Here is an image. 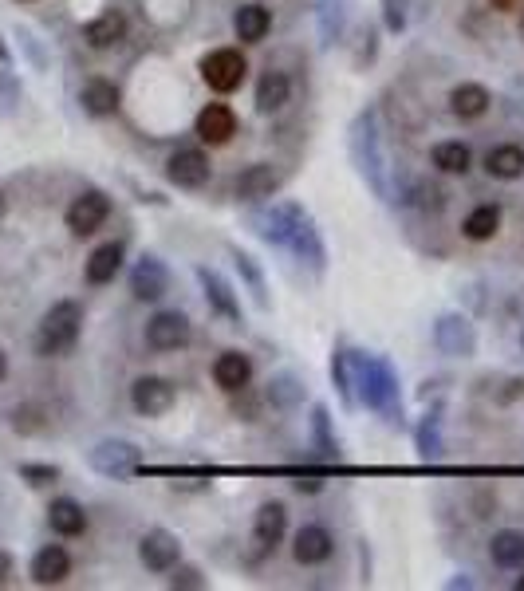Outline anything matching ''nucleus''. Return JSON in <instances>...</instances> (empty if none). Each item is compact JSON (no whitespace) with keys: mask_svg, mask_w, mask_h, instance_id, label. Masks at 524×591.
Wrapping results in <instances>:
<instances>
[{"mask_svg":"<svg viewBox=\"0 0 524 591\" xmlns=\"http://www.w3.org/2000/svg\"><path fill=\"white\" fill-rule=\"evenodd\" d=\"M284 532H288V509L280 501H264L257 509V517H253V540L268 552V548H276L284 540Z\"/></svg>","mask_w":524,"mask_h":591,"instance_id":"nucleus-19","label":"nucleus"},{"mask_svg":"<svg viewBox=\"0 0 524 591\" xmlns=\"http://www.w3.org/2000/svg\"><path fill=\"white\" fill-rule=\"evenodd\" d=\"M249 379H253L249 355H241V351H221V355H217V363H213V383H217L221 391L225 394L245 391Z\"/></svg>","mask_w":524,"mask_h":591,"instance_id":"nucleus-17","label":"nucleus"},{"mask_svg":"<svg viewBox=\"0 0 524 591\" xmlns=\"http://www.w3.org/2000/svg\"><path fill=\"white\" fill-rule=\"evenodd\" d=\"M170 588H205V580H201L197 568H178V572L170 576Z\"/></svg>","mask_w":524,"mask_h":591,"instance_id":"nucleus-37","label":"nucleus"},{"mask_svg":"<svg viewBox=\"0 0 524 591\" xmlns=\"http://www.w3.org/2000/svg\"><path fill=\"white\" fill-rule=\"evenodd\" d=\"M8 576H12V556H8V552H0V584H4Z\"/></svg>","mask_w":524,"mask_h":591,"instance_id":"nucleus-39","label":"nucleus"},{"mask_svg":"<svg viewBox=\"0 0 524 591\" xmlns=\"http://www.w3.org/2000/svg\"><path fill=\"white\" fill-rule=\"evenodd\" d=\"M166 178L178 186V190H201L209 182V158L197 150V146H178L170 158H166Z\"/></svg>","mask_w":524,"mask_h":591,"instance_id":"nucleus-6","label":"nucleus"},{"mask_svg":"<svg viewBox=\"0 0 524 591\" xmlns=\"http://www.w3.org/2000/svg\"><path fill=\"white\" fill-rule=\"evenodd\" d=\"M170 288V272L158 257H142L131 272V292L134 300H162Z\"/></svg>","mask_w":524,"mask_h":591,"instance_id":"nucleus-14","label":"nucleus"},{"mask_svg":"<svg viewBox=\"0 0 524 591\" xmlns=\"http://www.w3.org/2000/svg\"><path fill=\"white\" fill-rule=\"evenodd\" d=\"M249 75V60L237 52V48H213L209 56H201V79L209 83V91L217 95H229L245 83Z\"/></svg>","mask_w":524,"mask_h":591,"instance_id":"nucleus-3","label":"nucleus"},{"mask_svg":"<svg viewBox=\"0 0 524 591\" xmlns=\"http://www.w3.org/2000/svg\"><path fill=\"white\" fill-rule=\"evenodd\" d=\"M288 99H292V79H288L284 71L268 67L261 75V83H257V111H261V115H272V111H280Z\"/></svg>","mask_w":524,"mask_h":591,"instance_id":"nucleus-24","label":"nucleus"},{"mask_svg":"<svg viewBox=\"0 0 524 591\" xmlns=\"http://www.w3.org/2000/svg\"><path fill=\"white\" fill-rule=\"evenodd\" d=\"M20 477L40 489V485H56L60 481V469L56 465H20Z\"/></svg>","mask_w":524,"mask_h":591,"instance_id":"nucleus-34","label":"nucleus"},{"mask_svg":"<svg viewBox=\"0 0 524 591\" xmlns=\"http://www.w3.org/2000/svg\"><path fill=\"white\" fill-rule=\"evenodd\" d=\"M288 249L300 257V261H308L316 272H324V264H328V253H324V241H320V229L312 225V217L308 213H300L296 217V225H292V237H288Z\"/></svg>","mask_w":524,"mask_h":591,"instance_id":"nucleus-13","label":"nucleus"},{"mask_svg":"<svg viewBox=\"0 0 524 591\" xmlns=\"http://www.w3.org/2000/svg\"><path fill=\"white\" fill-rule=\"evenodd\" d=\"M127 36V20H123V12H103V16H95L87 28H83V40L95 48V52H107V48H115L119 40Z\"/></svg>","mask_w":524,"mask_h":591,"instance_id":"nucleus-21","label":"nucleus"},{"mask_svg":"<svg viewBox=\"0 0 524 591\" xmlns=\"http://www.w3.org/2000/svg\"><path fill=\"white\" fill-rule=\"evenodd\" d=\"M272 28V12L264 4H241L237 16H233V32L241 44H261Z\"/></svg>","mask_w":524,"mask_h":591,"instance_id":"nucleus-23","label":"nucleus"},{"mask_svg":"<svg viewBox=\"0 0 524 591\" xmlns=\"http://www.w3.org/2000/svg\"><path fill=\"white\" fill-rule=\"evenodd\" d=\"M497 229H501V205H497V201L477 205V209L465 217V225H461V233H465L469 241H493Z\"/></svg>","mask_w":524,"mask_h":591,"instance_id":"nucleus-27","label":"nucleus"},{"mask_svg":"<svg viewBox=\"0 0 524 591\" xmlns=\"http://www.w3.org/2000/svg\"><path fill=\"white\" fill-rule=\"evenodd\" d=\"M197 280H201V288H205V300H209L225 320H237V316H241V308H237V300H233V288H229L217 272L197 268Z\"/></svg>","mask_w":524,"mask_h":591,"instance_id":"nucleus-28","label":"nucleus"},{"mask_svg":"<svg viewBox=\"0 0 524 591\" xmlns=\"http://www.w3.org/2000/svg\"><path fill=\"white\" fill-rule=\"evenodd\" d=\"M418 205H422V209H434V213H438V209L446 205V194H442L438 186H418Z\"/></svg>","mask_w":524,"mask_h":591,"instance_id":"nucleus-38","label":"nucleus"},{"mask_svg":"<svg viewBox=\"0 0 524 591\" xmlns=\"http://www.w3.org/2000/svg\"><path fill=\"white\" fill-rule=\"evenodd\" d=\"M0 213H4V194H0Z\"/></svg>","mask_w":524,"mask_h":591,"instance_id":"nucleus-43","label":"nucleus"},{"mask_svg":"<svg viewBox=\"0 0 524 591\" xmlns=\"http://www.w3.org/2000/svg\"><path fill=\"white\" fill-rule=\"evenodd\" d=\"M517 591H524V576H521V580H517Z\"/></svg>","mask_w":524,"mask_h":591,"instance_id":"nucleus-42","label":"nucleus"},{"mask_svg":"<svg viewBox=\"0 0 524 591\" xmlns=\"http://www.w3.org/2000/svg\"><path fill=\"white\" fill-rule=\"evenodd\" d=\"M142 465V454H138V446L134 442H99L95 450H91V469L95 473H103V477H131L134 469Z\"/></svg>","mask_w":524,"mask_h":591,"instance_id":"nucleus-8","label":"nucleus"},{"mask_svg":"<svg viewBox=\"0 0 524 591\" xmlns=\"http://www.w3.org/2000/svg\"><path fill=\"white\" fill-rule=\"evenodd\" d=\"M434 343L442 355H473L477 347V335H473V324L461 320V316H442L434 324Z\"/></svg>","mask_w":524,"mask_h":591,"instance_id":"nucleus-15","label":"nucleus"},{"mask_svg":"<svg viewBox=\"0 0 524 591\" xmlns=\"http://www.w3.org/2000/svg\"><path fill=\"white\" fill-rule=\"evenodd\" d=\"M174 398H178L174 383L162 379V375H142V379H134L131 387V406L146 418H162L174 406Z\"/></svg>","mask_w":524,"mask_h":591,"instance_id":"nucleus-7","label":"nucleus"},{"mask_svg":"<svg viewBox=\"0 0 524 591\" xmlns=\"http://www.w3.org/2000/svg\"><path fill=\"white\" fill-rule=\"evenodd\" d=\"M71 576V556H67L64 544H44L36 556H32V580L40 588H52V584H64Z\"/></svg>","mask_w":524,"mask_h":591,"instance_id":"nucleus-16","label":"nucleus"},{"mask_svg":"<svg viewBox=\"0 0 524 591\" xmlns=\"http://www.w3.org/2000/svg\"><path fill=\"white\" fill-rule=\"evenodd\" d=\"M359 387L355 402L387 414V422H402V398H398V375L383 355H351V391Z\"/></svg>","mask_w":524,"mask_h":591,"instance_id":"nucleus-1","label":"nucleus"},{"mask_svg":"<svg viewBox=\"0 0 524 591\" xmlns=\"http://www.w3.org/2000/svg\"><path fill=\"white\" fill-rule=\"evenodd\" d=\"M331 552H335V540H331V532L324 525H304L296 532V544H292V556L304 564V568H312V564H324L331 560Z\"/></svg>","mask_w":524,"mask_h":591,"instance_id":"nucleus-18","label":"nucleus"},{"mask_svg":"<svg viewBox=\"0 0 524 591\" xmlns=\"http://www.w3.org/2000/svg\"><path fill=\"white\" fill-rule=\"evenodd\" d=\"M119 268H123V245L107 241L87 257V284H111L119 276Z\"/></svg>","mask_w":524,"mask_h":591,"instance_id":"nucleus-25","label":"nucleus"},{"mask_svg":"<svg viewBox=\"0 0 524 591\" xmlns=\"http://www.w3.org/2000/svg\"><path fill=\"white\" fill-rule=\"evenodd\" d=\"M485 170H489V178H497V182H517V178H524V146H517V142L493 146V150L485 154Z\"/></svg>","mask_w":524,"mask_h":591,"instance_id":"nucleus-20","label":"nucleus"},{"mask_svg":"<svg viewBox=\"0 0 524 591\" xmlns=\"http://www.w3.org/2000/svg\"><path fill=\"white\" fill-rule=\"evenodd\" d=\"M351 154L359 162V170L367 174V182L387 197V178H383V154H379V134H375V119L371 115H359L355 119V131H351Z\"/></svg>","mask_w":524,"mask_h":591,"instance_id":"nucleus-4","label":"nucleus"},{"mask_svg":"<svg viewBox=\"0 0 524 591\" xmlns=\"http://www.w3.org/2000/svg\"><path fill=\"white\" fill-rule=\"evenodd\" d=\"M418 454L430 461L442 454V418L438 414H426L422 426H418Z\"/></svg>","mask_w":524,"mask_h":591,"instance_id":"nucleus-32","label":"nucleus"},{"mask_svg":"<svg viewBox=\"0 0 524 591\" xmlns=\"http://www.w3.org/2000/svg\"><path fill=\"white\" fill-rule=\"evenodd\" d=\"M79 103H83V111H87V115L107 119V115H115V111H119V87H115L111 79H87V83H83V91H79Z\"/></svg>","mask_w":524,"mask_h":591,"instance_id":"nucleus-22","label":"nucleus"},{"mask_svg":"<svg viewBox=\"0 0 524 591\" xmlns=\"http://www.w3.org/2000/svg\"><path fill=\"white\" fill-rule=\"evenodd\" d=\"M489 91L481 87V83H458L454 91H450V111L458 115V119H481L485 111H489Z\"/></svg>","mask_w":524,"mask_h":591,"instance_id":"nucleus-26","label":"nucleus"},{"mask_svg":"<svg viewBox=\"0 0 524 591\" xmlns=\"http://www.w3.org/2000/svg\"><path fill=\"white\" fill-rule=\"evenodd\" d=\"M48 525H52V532H60V536H79V532L87 528V513H83L79 501L60 497V501H52V509H48Z\"/></svg>","mask_w":524,"mask_h":591,"instance_id":"nucleus-30","label":"nucleus"},{"mask_svg":"<svg viewBox=\"0 0 524 591\" xmlns=\"http://www.w3.org/2000/svg\"><path fill=\"white\" fill-rule=\"evenodd\" d=\"M190 343V320L182 312H158L146 324V347L150 351H178Z\"/></svg>","mask_w":524,"mask_h":591,"instance_id":"nucleus-10","label":"nucleus"},{"mask_svg":"<svg viewBox=\"0 0 524 591\" xmlns=\"http://www.w3.org/2000/svg\"><path fill=\"white\" fill-rule=\"evenodd\" d=\"M284 186V174L272 166V162H253V166H245L241 174H237V182H233V190L241 201H264V197H272L276 190Z\"/></svg>","mask_w":524,"mask_h":591,"instance_id":"nucleus-11","label":"nucleus"},{"mask_svg":"<svg viewBox=\"0 0 524 591\" xmlns=\"http://www.w3.org/2000/svg\"><path fill=\"white\" fill-rule=\"evenodd\" d=\"M233 261H237V268L245 272V280L253 284V296H257V304H268V296H264V280H261V272H257V264H253V257H245L241 249H233Z\"/></svg>","mask_w":524,"mask_h":591,"instance_id":"nucleus-33","label":"nucleus"},{"mask_svg":"<svg viewBox=\"0 0 524 591\" xmlns=\"http://www.w3.org/2000/svg\"><path fill=\"white\" fill-rule=\"evenodd\" d=\"M493 8H501V12H509V8H521L524 0H489Z\"/></svg>","mask_w":524,"mask_h":591,"instance_id":"nucleus-40","label":"nucleus"},{"mask_svg":"<svg viewBox=\"0 0 524 591\" xmlns=\"http://www.w3.org/2000/svg\"><path fill=\"white\" fill-rule=\"evenodd\" d=\"M521 36H524V16H521Z\"/></svg>","mask_w":524,"mask_h":591,"instance_id":"nucleus-44","label":"nucleus"},{"mask_svg":"<svg viewBox=\"0 0 524 591\" xmlns=\"http://www.w3.org/2000/svg\"><path fill=\"white\" fill-rule=\"evenodd\" d=\"M138 560H142L150 572H174L178 560H182V544H178L174 532L150 528V532L142 536V544H138Z\"/></svg>","mask_w":524,"mask_h":591,"instance_id":"nucleus-9","label":"nucleus"},{"mask_svg":"<svg viewBox=\"0 0 524 591\" xmlns=\"http://www.w3.org/2000/svg\"><path fill=\"white\" fill-rule=\"evenodd\" d=\"M111 217V197L103 190H87L67 205V229L75 237H91L95 229H103V221Z\"/></svg>","mask_w":524,"mask_h":591,"instance_id":"nucleus-5","label":"nucleus"},{"mask_svg":"<svg viewBox=\"0 0 524 591\" xmlns=\"http://www.w3.org/2000/svg\"><path fill=\"white\" fill-rule=\"evenodd\" d=\"M194 134L201 142H209V146H225V142L237 134V115H233V107H225V103L201 107L194 119Z\"/></svg>","mask_w":524,"mask_h":591,"instance_id":"nucleus-12","label":"nucleus"},{"mask_svg":"<svg viewBox=\"0 0 524 591\" xmlns=\"http://www.w3.org/2000/svg\"><path fill=\"white\" fill-rule=\"evenodd\" d=\"M430 158H434V166H438L442 174H465L469 162H473V154H469L465 142H438V146L430 150Z\"/></svg>","mask_w":524,"mask_h":591,"instance_id":"nucleus-31","label":"nucleus"},{"mask_svg":"<svg viewBox=\"0 0 524 591\" xmlns=\"http://www.w3.org/2000/svg\"><path fill=\"white\" fill-rule=\"evenodd\" d=\"M8 375V359H4V351H0V379Z\"/></svg>","mask_w":524,"mask_h":591,"instance_id":"nucleus-41","label":"nucleus"},{"mask_svg":"<svg viewBox=\"0 0 524 591\" xmlns=\"http://www.w3.org/2000/svg\"><path fill=\"white\" fill-rule=\"evenodd\" d=\"M79 331H83V308H79L75 300H60V304H52V308L44 312V320H40L36 351H40L44 359L67 355V351L75 347Z\"/></svg>","mask_w":524,"mask_h":591,"instance_id":"nucleus-2","label":"nucleus"},{"mask_svg":"<svg viewBox=\"0 0 524 591\" xmlns=\"http://www.w3.org/2000/svg\"><path fill=\"white\" fill-rule=\"evenodd\" d=\"M312 422H316V438H320V450H324L328 458H335V454H339V446H335V438L328 434V410H324V406H316Z\"/></svg>","mask_w":524,"mask_h":591,"instance_id":"nucleus-35","label":"nucleus"},{"mask_svg":"<svg viewBox=\"0 0 524 591\" xmlns=\"http://www.w3.org/2000/svg\"><path fill=\"white\" fill-rule=\"evenodd\" d=\"M489 556L497 568H524V532L517 528H505L489 540Z\"/></svg>","mask_w":524,"mask_h":591,"instance_id":"nucleus-29","label":"nucleus"},{"mask_svg":"<svg viewBox=\"0 0 524 591\" xmlns=\"http://www.w3.org/2000/svg\"><path fill=\"white\" fill-rule=\"evenodd\" d=\"M383 24L391 32H402L406 28V0H383Z\"/></svg>","mask_w":524,"mask_h":591,"instance_id":"nucleus-36","label":"nucleus"}]
</instances>
